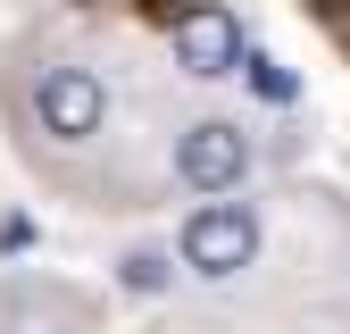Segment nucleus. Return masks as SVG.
Segmentation results:
<instances>
[{"instance_id": "obj_1", "label": "nucleus", "mask_w": 350, "mask_h": 334, "mask_svg": "<svg viewBox=\"0 0 350 334\" xmlns=\"http://www.w3.org/2000/svg\"><path fill=\"white\" fill-rule=\"evenodd\" d=\"M25 117H33L42 142H67V151L92 142L100 125H109V84H100V67H83V59H51V67H33Z\"/></svg>"}, {"instance_id": "obj_2", "label": "nucleus", "mask_w": 350, "mask_h": 334, "mask_svg": "<svg viewBox=\"0 0 350 334\" xmlns=\"http://www.w3.org/2000/svg\"><path fill=\"white\" fill-rule=\"evenodd\" d=\"M175 259H184V276H200V284H234L250 259H258V209L250 201H200L192 218H184V234H175Z\"/></svg>"}, {"instance_id": "obj_3", "label": "nucleus", "mask_w": 350, "mask_h": 334, "mask_svg": "<svg viewBox=\"0 0 350 334\" xmlns=\"http://www.w3.org/2000/svg\"><path fill=\"white\" fill-rule=\"evenodd\" d=\"M250 176V134H242V117H192L184 134H175V184L217 201V192H234Z\"/></svg>"}, {"instance_id": "obj_4", "label": "nucleus", "mask_w": 350, "mask_h": 334, "mask_svg": "<svg viewBox=\"0 0 350 334\" xmlns=\"http://www.w3.org/2000/svg\"><path fill=\"white\" fill-rule=\"evenodd\" d=\"M167 42H175V67H184V75H242V59H250V34H242V17L226 9V0L175 9Z\"/></svg>"}, {"instance_id": "obj_5", "label": "nucleus", "mask_w": 350, "mask_h": 334, "mask_svg": "<svg viewBox=\"0 0 350 334\" xmlns=\"http://www.w3.org/2000/svg\"><path fill=\"white\" fill-rule=\"evenodd\" d=\"M117 284L134 292V301H159V292L175 284V259H167V250H150V242H142V250H125V259H117Z\"/></svg>"}, {"instance_id": "obj_6", "label": "nucleus", "mask_w": 350, "mask_h": 334, "mask_svg": "<svg viewBox=\"0 0 350 334\" xmlns=\"http://www.w3.org/2000/svg\"><path fill=\"white\" fill-rule=\"evenodd\" d=\"M242 75H250V92L267 101V109H292V101H300L292 67H284V59H267V51H250V59H242Z\"/></svg>"}]
</instances>
